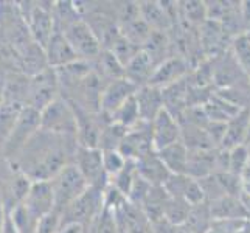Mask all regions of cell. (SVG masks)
<instances>
[{
  "instance_id": "cell-10",
  "label": "cell",
  "mask_w": 250,
  "mask_h": 233,
  "mask_svg": "<svg viewBox=\"0 0 250 233\" xmlns=\"http://www.w3.org/2000/svg\"><path fill=\"white\" fill-rule=\"evenodd\" d=\"M56 90H58L56 72L51 70V68L39 72L33 78L30 87L31 107L42 112L56 100Z\"/></svg>"
},
{
  "instance_id": "cell-1",
  "label": "cell",
  "mask_w": 250,
  "mask_h": 233,
  "mask_svg": "<svg viewBox=\"0 0 250 233\" xmlns=\"http://www.w3.org/2000/svg\"><path fill=\"white\" fill-rule=\"evenodd\" d=\"M104 209V190L89 187L85 191L67 207L61 216V227L64 230L68 226H81L95 221Z\"/></svg>"
},
{
  "instance_id": "cell-24",
  "label": "cell",
  "mask_w": 250,
  "mask_h": 233,
  "mask_svg": "<svg viewBox=\"0 0 250 233\" xmlns=\"http://www.w3.org/2000/svg\"><path fill=\"white\" fill-rule=\"evenodd\" d=\"M3 233H19L14 226V222H13V218H11V214H8V216L5 218V222H3Z\"/></svg>"
},
{
  "instance_id": "cell-14",
  "label": "cell",
  "mask_w": 250,
  "mask_h": 233,
  "mask_svg": "<svg viewBox=\"0 0 250 233\" xmlns=\"http://www.w3.org/2000/svg\"><path fill=\"white\" fill-rule=\"evenodd\" d=\"M187 72V64L184 63V59L180 58H172V59H167L165 63H162L156 70H154L151 80H149V85H154L162 90L169 87V85L176 84L180 81Z\"/></svg>"
},
{
  "instance_id": "cell-6",
  "label": "cell",
  "mask_w": 250,
  "mask_h": 233,
  "mask_svg": "<svg viewBox=\"0 0 250 233\" xmlns=\"http://www.w3.org/2000/svg\"><path fill=\"white\" fill-rule=\"evenodd\" d=\"M80 58H95L100 56L101 45L97 34L81 19H76L65 25L61 31Z\"/></svg>"
},
{
  "instance_id": "cell-3",
  "label": "cell",
  "mask_w": 250,
  "mask_h": 233,
  "mask_svg": "<svg viewBox=\"0 0 250 233\" xmlns=\"http://www.w3.org/2000/svg\"><path fill=\"white\" fill-rule=\"evenodd\" d=\"M41 129L56 135H76L78 134V120L65 100L56 98L50 106L41 112Z\"/></svg>"
},
{
  "instance_id": "cell-22",
  "label": "cell",
  "mask_w": 250,
  "mask_h": 233,
  "mask_svg": "<svg viewBox=\"0 0 250 233\" xmlns=\"http://www.w3.org/2000/svg\"><path fill=\"white\" fill-rule=\"evenodd\" d=\"M103 162L107 176L114 179L126 165V159L118 151H103Z\"/></svg>"
},
{
  "instance_id": "cell-12",
  "label": "cell",
  "mask_w": 250,
  "mask_h": 233,
  "mask_svg": "<svg viewBox=\"0 0 250 233\" xmlns=\"http://www.w3.org/2000/svg\"><path fill=\"white\" fill-rule=\"evenodd\" d=\"M47 53V61L51 67L55 68H64L67 65H72L78 63L80 56L76 55V51L70 45V42L61 31H55L53 38L48 42L45 48Z\"/></svg>"
},
{
  "instance_id": "cell-23",
  "label": "cell",
  "mask_w": 250,
  "mask_h": 233,
  "mask_svg": "<svg viewBox=\"0 0 250 233\" xmlns=\"http://www.w3.org/2000/svg\"><path fill=\"white\" fill-rule=\"evenodd\" d=\"M247 219H213L205 233H236Z\"/></svg>"
},
{
  "instance_id": "cell-20",
  "label": "cell",
  "mask_w": 250,
  "mask_h": 233,
  "mask_svg": "<svg viewBox=\"0 0 250 233\" xmlns=\"http://www.w3.org/2000/svg\"><path fill=\"white\" fill-rule=\"evenodd\" d=\"M247 125L249 120L247 115H236L235 120L226 127V134H224V145L227 143V148L233 149L236 146H239L244 140V135L247 132Z\"/></svg>"
},
{
  "instance_id": "cell-8",
  "label": "cell",
  "mask_w": 250,
  "mask_h": 233,
  "mask_svg": "<svg viewBox=\"0 0 250 233\" xmlns=\"http://www.w3.org/2000/svg\"><path fill=\"white\" fill-rule=\"evenodd\" d=\"M139 87L127 78H115L104 90H101L100 110L112 117L125 103L132 98Z\"/></svg>"
},
{
  "instance_id": "cell-15",
  "label": "cell",
  "mask_w": 250,
  "mask_h": 233,
  "mask_svg": "<svg viewBox=\"0 0 250 233\" xmlns=\"http://www.w3.org/2000/svg\"><path fill=\"white\" fill-rule=\"evenodd\" d=\"M137 168H139V174L143 177L146 182L156 187H163L169 179L171 172L162 162L157 152H152L146 157L137 160Z\"/></svg>"
},
{
  "instance_id": "cell-9",
  "label": "cell",
  "mask_w": 250,
  "mask_h": 233,
  "mask_svg": "<svg viewBox=\"0 0 250 233\" xmlns=\"http://www.w3.org/2000/svg\"><path fill=\"white\" fill-rule=\"evenodd\" d=\"M27 210L36 221H42L51 212H55V194L50 180L33 182L28 196L23 201Z\"/></svg>"
},
{
  "instance_id": "cell-25",
  "label": "cell",
  "mask_w": 250,
  "mask_h": 233,
  "mask_svg": "<svg viewBox=\"0 0 250 233\" xmlns=\"http://www.w3.org/2000/svg\"><path fill=\"white\" fill-rule=\"evenodd\" d=\"M241 17L246 23L250 25V2H244L243 6H241Z\"/></svg>"
},
{
  "instance_id": "cell-19",
  "label": "cell",
  "mask_w": 250,
  "mask_h": 233,
  "mask_svg": "<svg viewBox=\"0 0 250 233\" xmlns=\"http://www.w3.org/2000/svg\"><path fill=\"white\" fill-rule=\"evenodd\" d=\"M165 167L169 169L171 174H187L188 169V148L182 143V140L168 146V148L157 152Z\"/></svg>"
},
{
  "instance_id": "cell-17",
  "label": "cell",
  "mask_w": 250,
  "mask_h": 233,
  "mask_svg": "<svg viewBox=\"0 0 250 233\" xmlns=\"http://www.w3.org/2000/svg\"><path fill=\"white\" fill-rule=\"evenodd\" d=\"M210 212L213 219H247V212L241 197L229 194L210 202Z\"/></svg>"
},
{
  "instance_id": "cell-18",
  "label": "cell",
  "mask_w": 250,
  "mask_h": 233,
  "mask_svg": "<svg viewBox=\"0 0 250 233\" xmlns=\"http://www.w3.org/2000/svg\"><path fill=\"white\" fill-rule=\"evenodd\" d=\"M154 58L149 51H137V55L132 58V61L125 67V73L129 81H132L137 87L139 83L151 80L154 73Z\"/></svg>"
},
{
  "instance_id": "cell-21",
  "label": "cell",
  "mask_w": 250,
  "mask_h": 233,
  "mask_svg": "<svg viewBox=\"0 0 250 233\" xmlns=\"http://www.w3.org/2000/svg\"><path fill=\"white\" fill-rule=\"evenodd\" d=\"M93 233H118V221L114 205L104 202V209L100 213V216L95 219Z\"/></svg>"
},
{
  "instance_id": "cell-7",
  "label": "cell",
  "mask_w": 250,
  "mask_h": 233,
  "mask_svg": "<svg viewBox=\"0 0 250 233\" xmlns=\"http://www.w3.org/2000/svg\"><path fill=\"white\" fill-rule=\"evenodd\" d=\"M118 152L129 160H140L146 155L156 152L152 142L151 123H146V126L140 129H137V126L129 129L122 145H120Z\"/></svg>"
},
{
  "instance_id": "cell-26",
  "label": "cell",
  "mask_w": 250,
  "mask_h": 233,
  "mask_svg": "<svg viewBox=\"0 0 250 233\" xmlns=\"http://www.w3.org/2000/svg\"><path fill=\"white\" fill-rule=\"evenodd\" d=\"M236 233H250V221L247 219V221L243 224V227H241Z\"/></svg>"
},
{
  "instance_id": "cell-5",
  "label": "cell",
  "mask_w": 250,
  "mask_h": 233,
  "mask_svg": "<svg viewBox=\"0 0 250 233\" xmlns=\"http://www.w3.org/2000/svg\"><path fill=\"white\" fill-rule=\"evenodd\" d=\"M41 120L42 118H41L39 110L33 109L31 106L23 109L21 112L19 118H17L10 137L6 139L5 152L8 155H11L19 149H23L25 146H27V143L34 137V134L41 129Z\"/></svg>"
},
{
  "instance_id": "cell-16",
  "label": "cell",
  "mask_w": 250,
  "mask_h": 233,
  "mask_svg": "<svg viewBox=\"0 0 250 233\" xmlns=\"http://www.w3.org/2000/svg\"><path fill=\"white\" fill-rule=\"evenodd\" d=\"M53 16H51L50 11L44 10V8H34L30 14V30H31V34L34 41L38 42V44L42 47V48H47L48 42L53 38Z\"/></svg>"
},
{
  "instance_id": "cell-11",
  "label": "cell",
  "mask_w": 250,
  "mask_h": 233,
  "mask_svg": "<svg viewBox=\"0 0 250 233\" xmlns=\"http://www.w3.org/2000/svg\"><path fill=\"white\" fill-rule=\"evenodd\" d=\"M152 142L156 152L180 142V127L176 117L169 110L162 109L160 114L151 123Z\"/></svg>"
},
{
  "instance_id": "cell-4",
  "label": "cell",
  "mask_w": 250,
  "mask_h": 233,
  "mask_svg": "<svg viewBox=\"0 0 250 233\" xmlns=\"http://www.w3.org/2000/svg\"><path fill=\"white\" fill-rule=\"evenodd\" d=\"M75 167L80 169L89 187L106 190L109 176L104 169L101 149L80 145L75 151Z\"/></svg>"
},
{
  "instance_id": "cell-2",
  "label": "cell",
  "mask_w": 250,
  "mask_h": 233,
  "mask_svg": "<svg viewBox=\"0 0 250 233\" xmlns=\"http://www.w3.org/2000/svg\"><path fill=\"white\" fill-rule=\"evenodd\" d=\"M55 194V212L62 216L67 207L89 188V184L75 165H65L50 180Z\"/></svg>"
},
{
  "instance_id": "cell-13",
  "label": "cell",
  "mask_w": 250,
  "mask_h": 233,
  "mask_svg": "<svg viewBox=\"0 0 250 233\" xmlns=\"http://www.w3.org/2000/svg\"><path fill=\"white\" fill-rule=\"evenodd\" d=\"M137 106H139L140 118L146 123H152L162 109H165V103H163V92L154 85H142L135 93Z\"/></svg>"
}]
</instances>
